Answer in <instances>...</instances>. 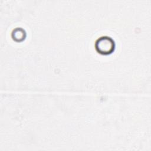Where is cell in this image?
Listing matches in <instances>:
<instances>
[{
	"mask_svg": "<svg viewBox=\"0 0 151 151\" xmlns=\"http://www.w3.org/2000/svg\"><path fill=\"white\" fill-rule=\"evenodd\" d=\"M115 42L113 39L109 36H101L95 42L96 51L103 55L111 54L115 49Z\"/></svg>",
	"mask_w": 151,
	"mask_h": 151,
	"instance_id": "cell-1",
	"label": "cell"
},
{
	"mask_svg": "<svg viewBox=\"0 0 151 151\" xmlns=\"http://www.w3.org/2000/svg\"><path fill=\"white\" fill-rule=\"evenodd\" d=\"M26 36V32L22 28H17L12 32V38L17 41H21L24 40Z\"/></svg>",
	"mask_w": 151,
	"mask_h": 151,
	"instance_id": "cell-2",
	"label": "cell"
}]
</instances>
